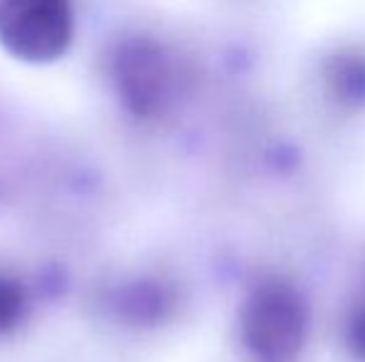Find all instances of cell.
<instances>
[{"label":"cell","mask_w":365,"mask_h":362,"mask_svg":"<svg viewBox=\"0 0 365 362\" xmlns=\"http://www.w3.org/2000/svg\"><path fill=\"white\" fill-rule=\"evenodd\" d=\"M115 85L125 105L137 115L159 112L169 92V63L164 50L149 38H130L117 48Z\"/></svg>","instance_id":"cell-2"},{"label":"cell","mask_w":365,"mask_h":362,"mask_svg":"<svg viewBox=\"0 0 365 362\" xmlns=\"http://www.w3.org/2000/svg\"><path fill=\"white\" fill-rule=\"evenodd\" d=\"M75 38L70 0H0V45L20 63L60 60Z\"/></svg>","instance_id":"cell-1"},{"label":"cell","mask_w":365,"mask_h":362,"mask_svg":"<svg viewBox=\"0 0 365 362\" xmlns=\"http://www.w3.org/2000/svg\"><path fill=\"white\" fill-rule=\"evenodd\" d=\"M25 295L18 283L8 278H0V333L15 328L23 318Z\"/></svg>","instance_id":"cell-4"},{"label":"cell","mask_w":365,"mask_h":362,"mask_svg":"<svg viewBox=\"0 0 365 362\" xmlns=\"http://www.w3.org/2000/svg\"><path fill=\"white\" fill-rule=\"evenodd\" d=\"M249 330L256 348L266 350L269 358H284L298 340L296 310L286 298L266 295L264 303H256L254 313H251Z\"/></svg>","instance_id":"cell-3"}]
</instances>
